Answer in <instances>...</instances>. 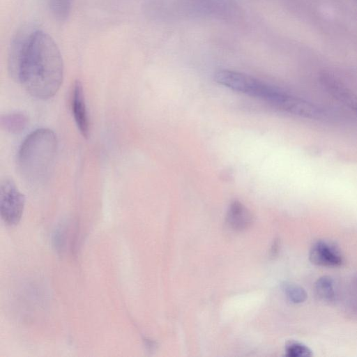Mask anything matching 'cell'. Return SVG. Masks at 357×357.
I'll return each mask as SVG.
<instances>
[{
	"label": "cell",
	"mask_w": 357,
	"mask_h": 357,
	"mask_svg": "<svg viewBox=\"0 0 357 357\" xmlns=\"http://www.w3.org/2000/svg\"><path fill=\"white\" fill-rule=\"evenodd\" d=\"M63 77L61 52L53 38L38 29L22 59L17 82L33 98L47 100L59 89Z\"/></svg>",
	"instance_id": "obj_1"
},
{
	"label": "cell",
	"mask_w": 357,
	"mask_h": 357,
	"mask_svg": "<svg viewBox=\"0 0 357 357\" xmlns=\"http://www.w3.org/2000/svg\"><path fill=\"white\" fill-rule=\"evenodd\" d=\"M57 148V138L52 130L40 128L30 133L22 143L16 158L23 179L33 185L44 183L54 167Z\"/></svg>",
	"instance_id": "obj_2"
},
{
	"label": "cell",
	"mask_w": 357,
	"mask_h": 357,
	"mask_svg": "<svg viewBox=\"0 0 357 357\" xmlns=\"http://www.w3.org/2000/svg\"><path fill=\"white\" fill-rule=\"evenodd\" d=\"M217 83L235 91L263 100L290 114L296 109L298 98L242 73L219 70L214 73Z\"/></svg>",
	"instance_id": "obj_3"
},
{
	"label": "cell",
	"mask_w": 357,
	"mask_h": 357,
	"mask_svg": "<svg viewBox=\"0 0 357 357\" xmlns=\"http://www.w3.org/2000/svg\"><path fill=\"white\" fill-rule=\"evenodd\" d=\"M25 204L24 195L14 181L5 178L0 185V213L3 222L10 226L17 225L21 220Z\"/></svg>",
	"instance_id": "obj_4"
},
{
	"label": "cell",
	"mask_w": 357,
	"mask_h": 357,
	"mask_svg": "<svg viewBox=\"0 0 357 357\" xmlns=\"http://www.w3.org/2000/svg\"><path fill=\"white\" fill-rule=\"evenodd\" d=\"M38 29L33 24H24L16 31L10 40L8 52V70L15 82L17 81L21 63L30 40Z\"/></svg>",
	"instance_id": "obj_5"
},
{
	"label": "cell",
	"mask_w": 357,
	"mask_h": 357,
	"mask_svg": "<svg viewBox=\"0 0 357 357\" xmlns=\"http://www.w3.org/2000/svg\"><path fill=\"white\" fill-rule=\"evenodd\" d=\"M309 259L313 264L319 266L337 267L343 263V257L339 248L324 240H319L312 245Z\"/></svg>",
	"instance_id": "obj_6"
},
{
	"label": "cell",
	"mask_w": 357,
	"mask_h": 357,
	"mask_svg": "<svg viewBox=\"0 0 357 357\" xmlns=\"http://www.w3.org/2000/svg\"><path fill=\"white\" fill-rule=\"evenodd\" d=\"M71 106L77 128L81 135L84 137L87 138L89 135V121L83 86L79 80H77L73 85Z\"/></svg>",
	"instance_id": "obj_7"
},
{
	"label": "cell",
	"mask_w": 357,
	"mask_h": 357,
	"mask_svg": "<svg viewBox=\"0 0 357 357\" xmlns=\"http://www.w3.org/2000/svg\"><path fill=\"white\" fill-rule=\"evenodd\" d=\"M251 212L240 202L231 203L227 213V221L231 228L242 231L248 228L252 223Z\"/></svg>",
	"instance_id": "obj_8"
},
{
	"label": "cell",
	"mask_w": 357,
	"mask_h": 357,
	"mask_svg": "<svg viewBox=\"0 0 357 357\" xmlns=\"http://www.w3.org/2000/svg\"><path fill=\"white\" fill-rule=\"evenodd\" d=\"M28 118L22 112H12L1 116V126L11 134H19L27 126Z\"/></svg>",
	"instance_id": "obj_9"
},
{
	"label": "cell",
	"mask_w": 357,
	"mask_h": 357,
	"mask_svg": "<svg viewBox=\"0 0 357 357\" xmlns=\"http://www.w3.org/2000/svg\"><path fill=\"white\" fill-rule=\"evenodd\" d=\"M314 291L318 298L325 303H331L336 299L335 283L329 276H321L317 280Z\"/></svg>",
	"instance_id": "obj_10"
},
{
	"label": "cell",
	"mask_w": 357,
	"mask_h": 357,
	"mask_svg": "<svg viewBox=\"0 0 357 357\" xmlns=\"http://www.w3.org/2000/svg\"><path fill=\"white\" fill-rule=\"evenodd\" d=\"M73 0H49L50 10L53 17L59 22H65L68 18Z\"/></svg>",
	"instance_id": "obj_11"
},
{
	"label": "cell",
	"mask_w": 357,
	"mask_h": 357,
	"mask_svg": "<svg viewBox=\"0 0 357 357\" xmlns=\"http://www.w3.org/2000/svg\"><path fill=\"white\" fill-rule=\"evenodd\" d=\"M282 288L288 299L294 303H303L307 298L305 290L297 284L284 282L282 284Z\"/></svg>",
	"instance_id": "obj_12"
},
{
	"label": "cell",
	"mask_w": 357,
	"mask_h": 357,
	"mask_svg": "<svg viewBox=\"0 0 357 357\" xmlns=\"http://www.w3.org/2000/svg\"><path fill=\"white\" fill-rule=\"evenodd\" d=\"M286 356L288 357H310L311 349L303 343L289 341L285 346Z\"/></svg>",
	"instance_id": "obj_13"
},
{
	"label": "cell",
	"mask_w": 357,
	"mask_h": 357,
	"mask_svg": "<svg viewBox=\"0 0 357 357\" xmlns=\"http://www.w3.org/2000/svg\"><path fill=\"white\" fill-rule=\"evenodd\" d=\"M68 234V227L66 223L63 222L59 225L52 235V244L57 252H62L66 243Z\"/></svg>",
	"instance_id": "obj_14"
},
{
	"label": "cell",
	"mask_w": 357,
	"mask_h": 357,
	"mask_svg": "<svg viewBox=\"0 0 357 357\" xmlns=\"http://www.w3.org/2000/svg\"><path fill=\"white\" fill-rule=\"evenodd\" d=\"M349 306L357 314V278L352 280L349 289Z\"/></svg>",
	"instance_id": "obj_15"
},
{
	"label": "cell",
	"mask_w": 357,
	"mask_h": 357,
	"mask_svg": "<svg viewBox=\"0 0 357 357\" xmlns=\"http://www.w3.org/2000/svg\"><path fill=\"white\" fill-rule=\"evenodd\" d=\"M278 248H279V241L277 240L275 241V243L272 247V250H271L272 255H276V252H278Z\"/></svg>",
	"instance_id": "obj_16"
}]
</instances>
